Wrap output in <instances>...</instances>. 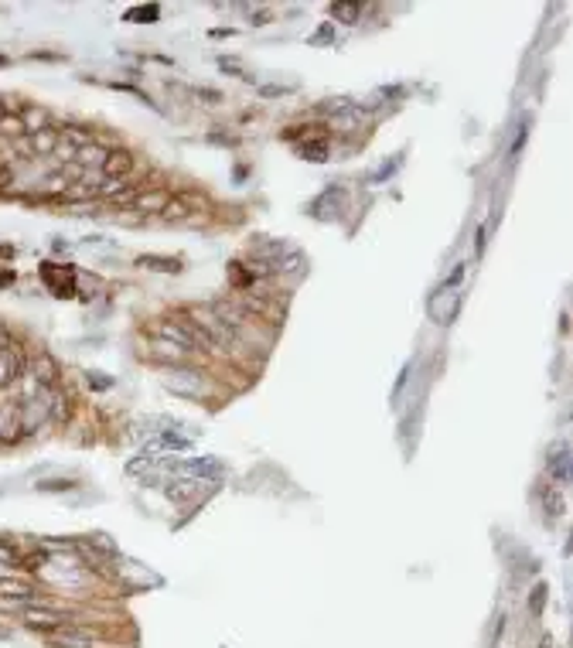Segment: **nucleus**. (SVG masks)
<instances>
[{
	"label": "nucleus",
	"instance_id": "7ed1b4c3",
	"mask_svg": "<svg viewBox=\"0 0 573 648\" xmlns=\"http://www.w3.org/2000/svg\"><path fill=\"white\" fill-rule=\"evenodd\" d=\"M164 389L174 396H181V399H205V372H198V369H188V365H171L168 372H164Z\"/></svg>",
	"mask_w": 573,
	"mask_h": 648
},
{
	"label": "nucleus",
	"instance_id": "8fccbe9b",
	"mask_svg": "<svg viewBox=\"0 0 573 648\" xmlns=\"http://www.w3.org/2000/svg\"><path fill=\"white\" fill-rule=\"evenodd\" d=\"M253 24H270V11L263 7V11H253Z\"/></svg>",
	"mask_w": 573,
	"mask_h": 648
},
{
	"label": "nucleus",
	"instance_id": "79ce46f5",
	"mask_svg": "<svg viewBox=\"0 0 573 648\" xmlns=\"http://www.w3.org/2000/svg\"><path fill=\"white\" fill-rule=\"evenodd\" d=\"M28 59H35V61H62L65 55H55V52H31Z\"/></svg>",
	"mask_w": 573,
	"mask_h": 648
},
{
	"label": "nucleus",
	"instance_id": "39448f33",
	"mask_svg": "<svg viewBox=\"0 0 573 648\" xmlns=\"http://www.w3.org/2000/svg\"><path fill=\"white\" fill-rule=\"evenodd\" d=\"M41 280H45V287L52 290L55 297H76V270L72 266H58V263H41Z\"/></svg>",
	"mask_w": 573,
	"mask_h": 648
},
{
	"label": "nucleus",
	"instance_id": "6e6552de",
	"mask_svg": "<svg viewBox=\"0 0 573 648\" xmlns=\"http://www.w3.org/2000/svg\"><path fill=\"white\" fill-rule=\"evenodd\" d=\"M28 372L35 375L41 386L55 389L58 379H62V365L55 362V355L52 352H35V355H28Z\"/></svg>",
	"mask_w": 573,
	"mask_h": 648
},
{
	"label": "nucleus",
	"instance_id": "a878e982",
	"mask_svg": "<svg viewBox=\"0 0 573 648\" xmlns=\"http://www.w3.org/2000/svg\"><path fill=\"white\" fill-rule=\"evenodd\" d=\"M35 488H38L41 495H65V491L76 488V481H72V478H45V481H38Z\"/></svg>",
	"mask_w": 573,
	"mask_h": 648
},
{
	"label": "nucleus",
	"instance_id": "4468645a",
	"mask_svg": "<svg viewBox=\"0 0 573 648\" xmlns=\"http://www.w3.org/2000/svg\"><path fill=\"white\" fill-rule=\"evenodd\" d=\"M58 126H48V130H38V134H28L24 143H28V154L31 158H52L58 147Z\"/></svg>",
	"mask_w": 573,
	"mask_h": 648
},
{
	"label": "nucleus",
	"instance_id": "f03ea898",
	"mask_svg": "<svg viewBox=\"0 0 573 648\" xmlns=\"http://www.w3.org/2000/svg\"><path fill=\"white\" fill-rule=\"evenodd\" d=\"M52 393L55 389H41L35 399H21L18 403V427H21V433L24 437H38L52 420H48V413H52Z\"/></svg>",
	"mask_w": 573,
	"mask_h": 648
},
{
	"label": "nucleus",
	"instance_id": "a211bd4d",
	"mask_svg": "<svg viewBox=\"0 0 573 648\" xmlns=\"http://www.w3.org/2000/svg\"><path fill=\"white\" fill-rule=\"evenodd\" d=\"M52 642L58 648H96L93 631H82V628H58L52 631Z\"/></svg>",
	"mask_w": 573,
	"mask_h": 648
},
{
	"label": "nucleus",
	"instance_id": "f3484780",
	"mask_svg": "<svg viewBox=\"0 0 573 648\" xmlns=\"http://www.w3.org/2000/svg\"><path fill=\"white\" fill-rule=\"evenodd\" d=\"M72 413H76V399L65 393L62 386H55V393H52V413H48V420H52L55 427H65V423L72 420Z\"/></svg>",
	"mask_w": 573,
	"mask_h": 648
},
{
	"label": "nucleus",
	"instance_id": "37998d69",
	"mask_svg": "<svg viewBox=\"0 0 573 648\" xmlns=\"http://www.w3.org/2000/svg\"><path fill=\"white\" fill-rule=\"evenodd\" d=\"M485 232H488L485 225H478V229H475V256L485 253Z\"/></svg>",
	"mask_w": 573,
	"mask_h": 648
},
{
	"label": "nucleus",
	"instance_id": "423d86ee",
	"mask_svg": "<svg viewBox=\"0 0 573 648\" xmlns=\"http://www.w3.org/2000/svg\"><path fill=\"white\" fill-rule=\"evenodd\" d=\"M168 471H178V474H195V478H205V481H219L222 478V464L215 461V457H195V461H161Z\"/></svg>",
	"mask_w": 573,
	"mask_h": 648
},
{
	"label": "nucleus",
	"instance_id": "473e14b6",
	"mask_svg": "<svg viewBox=\"0 0 573 648\" xmlns=\"http://www.w3.org/2000/svg\"><path fill=\"white\" fill-rule=\"evenodd\" d=\"M396 167H400V158H389L382 167H376V171L369 175V181H372V184H382V181H389V177L396 175Z\"/></svg>",
	"mask_w": 573,
	"mask_h": 648
},
{
	"label": "nucleus",
	"instance_id": "b1692460",
	"mask_svg": "<svg viewBox=\"0 0 573 648\" xmlns=\"http://www.w3.org/2000/svg\"><path fill=\"white\" fill-rule=\"evenodd\" d=\"M154 358H161V362H171V365H185V362H188V352H185V348H178V345H171V341H157Z\"/></svg>",
	"mask_w": 573,
	"mask_h": 648
},
{
	"label": "nucleus",
	"instance_id": "dca6fc26",
	"mask_svg": "<svg viewBox=\"0 0 573 648\" xmlns=\"http://www.w3.org/2000/svg\"><path fill=\"white\" fill-rule=\"evenodd\" d=\"M284 253H290V246H286L284 239H256L253 246H249V256L256 259V263H277Z\"/></svg>",
	"mask_w": 573,
	"mask_h": 648
},
{
	"label": "nucleus",
	"instance_id": "5701e85b",
	"mask_svg": "<svg viewBox=\"0 0 573 648\" xmlns=\"http://www.w3.org/2000/svg\"><path fill=\"white\" fill-rule=\"evenodd\" d=\"M137 266H144V270H161V273H181V259H174V256H140Z\"/></svg>",
	"mask_w": 573,
	"mask_h": 648
},
{
	"label": "nucleus",
	"instance_id": "a18cd8bd",
	"mask_svg": "<svg viewBox=\"0 0 573 648\" xmlns=\"http://www.w3.org/2000/svg\"><path fill=\"white\" fill-rule=\"evenodd\" d=\"M89 386H93V389H110L113 382H110V379H103L99 372H89Z\"/></svg>",
	"mask_w": 573,
	"mask_h": 648
},
{
	"label": "nucleus",
	"instance_id": "0eeeda50",
	"mask_svg": "<svg viewBox=\"0 0 573 648\" xmlns=\"http://www.w3.org/2000/svg\"><path fill=\"white\" fill-rule=\"evenodd\" d=\"M546 474L553 478L556 488H570V444H553L550 447V457H546Z\"/></svg>",
	"mask_w": 573,
	"mask_h": 648
},
{
	"label": "nucleus",
	"instance_id": "1a4fd4ad",
	"mask_svg": "<svg viewBox=\"0 0 573 648\" xmlns=\"http://www.w3.org/2000/svg\"><path fill=\"white\" fill-rule=\"evenodd\" d=\"M209 307H212V314L219 317V321H222L229 331L239 334V338H243V331H246V324L253 321V317H249L246 311L239 307V300H212Z\"/></svg>",
	"mask_w": 573,
	"mask_h": 648
},
{
	"label": "nucleus",
	"instance_id": "f8f14e48",
	"mask_svg": "<svg viewBox=\"0 0 573 648\" xmlns=\"http://www.w3.org/2000/svg\"><path fill=\"white\" fill-rule=\"evenodd\" d=\"M342 201H345V192L338 184H331L328 192H321V195L311 201V216L314 218H335L342 212Z\"/></svg>",
	"mask_w": 573,
	"mask_h": 648
},
{
	"label": "nucleus",
	"instance_id": "6ab92c4d",
	"mask_svg": "<svg viewBox=\"0 0 573 648\" xmlns=\"http://www.w3.org/2000/svg\"><path fill=\"white\" fill-rule=\"evenodd\" d=\"M106 154H110V147L99 143V140H93V143H86V147H79L76 151V164L79 167H86V171H103Z\"/></svg>",
	"mask_w": 573,
	"mask_h": 648
},
{
	"label": "nucleus",
	"instance_id": "58836bf2",
	"mask_svg": "<svg viewBox=\"0 0 573 648\" xmlns=\"http://www.w3.org/2000/svg\"><path fill=\"white\" fill-rule=\"evenodd\" d=\"M331 41H335V28H331V24L318 28V31L311 35V45H331Z\"/></svg>",
	"mask_w": 573,
	"mask_h": 648
},
{
	"label": "nucleus",
	"instance_id": "bb28decb",
	"mask_svg": "<svg viewBox=\"0 0 573 648\" xmlns=\"http://www.w3.org/2000/svg\"><path fill=\"white\" fill-rule=\"evenodd\" d=\"M331 18L342 20V24H355L362 18V7L359 4H331Z\"/></svg>",
	"mask_w": 573,
	"mask_h": 648
},
{
	"label": "nucleus",
	"instance_id": "3c124183",
	"mask_svg": "<svg viewBox=\"0 0 573 648\" xmlns=\"http://www.w3.org/2000/svg\"><path fill=\"white\" fill-rule=\"evenodd\" d=\"M212 143H229V147H232V143H239V140H236V137H226V134H212Z\"/></svg>",
	"mask_w": 573,
	"mask_h": 648
},
{
	"label": "nucleus",
	"instance_id": "ea45409f",
	"mask_svg": "<svg viewBox=\"0 0 573 648\" xmlns=\"http://www.w3.org/2000/svg\"><path fill=\"white\" fill-rule=\"evenodd\" d=\"M543 604H546V587L539 584V587L533 590V597H529V611H533V614H539V611H543Z\"/></svg>",
	"mask_w": 573,
	"mask_h": 648
},
{
	"label": "nucleus",
	"instance_id": "2eb2a0df",
	"mask_svg": "<svg viewBox=\"0 0 573 648\" xmlns=\"http://www.w3.org/2000/svg\"><path fill=\"white\" fill-rule=\"evenodd\" d=\"M130 171H134V154L127 147H110L103 160V177H130Z\"/></svg>",
	"mask_w": 573,
	"mask_h": 648
},
{
	"label": "nucleus",
	"instance_id": "09e8293b",
	"mask_svg": "<svg viewBox=\"0 0 573 648\" xmlns=\"http://www.w3.org/2000/svg\"><path fill=\"white\" fill-rule=\"evenodd\" d=\"M307 126H286L284 130V140H301V134H304Z\"/></svg>",
	"mask_w": 573,
	"mask_h": 648
},
{
	"label": "nucleus",
	"instance_id": "de8ad7c7",
	"mask_svg": "<svg viewBox=\"0 0 573 648\" xmlns=\"http://www.w3.org/2000/svg\"><path fill=\"white\" fill-rule=\"evenodd\" d=\"M379 96H386V99H400V96H403V86H386V89H379Z\"/></svg>",
	"mask_w": 573,
	"mask_h": 648
},
{
	"label": "nucleus",
	"instance_id": "c03bdc74",
	"mask_svg": "<svg viewBox=\"0 0 573 648\" xmlns=\"http://www.w3.org/2000/svg\"><path fill=\"white\" fill-rule=\"evenodd\" d=\"M219 69H222V72H232V76H243L239 61H232V59H219Z\"/></svg>",
	"mask_w": 573,
	"mask_h": 648
},
{
	"label": "nucleus",
	"instance_id": "a19ab883",
	"mask_svg": "<svg viewBox=\"0 0 573 648\" xmlns=\"http://www.w3.org/2000/svg\"><path fill=\"white\" fill-rule=\"evenodd\" d=\"M260 96L263 99H277V96H286L284 86H260Z\"/></svg>",
	"mask_w": 573,
	"mask_h": 648
},
{
	"label": "nucleus",
	"instance_id": "c85d7f7f",
	"mask_svg": "<svg viewBox=\"0 0 573 648\" xmlns=\"http://www.w3.org/2000/svg\"><path fill=\"white\" fill-rule=\"evenodd\" d=\"M161 18V7L157 4H147V7H134V11H127L123 20H134V24H147V20H157Z\"/></svg>",
	"mask_w": 573,
	"mask_h": 648
},
{
	"label": "nucleus",
	"instance_id": "4be33fe9",
	"mask_svg": "<svg viewBox=\"0 0 573 648\" xmlns=\"http://www.w3.org/2000/svg\"><path fill=\"white\" fill-rule=\"evenodd\" d=\"M536 495H539L543 509L550 512V515H563V512H567V502H563V495H560L556 485H546V481H543V485L536 488Z\"/></svg>",
	"mask_w": 573,
	"mask_h": 648
},
{
	"label": "nucleus",
	"instance_id": "393cba45",
	"mask_svg": "<svg viewBox=\"0 0 573 648\" xmlns=\"http://www.w3.org/2000/svg\"><path fill=\"white\" fill-rule=\"evenodd\" d=\"M21 137H28L21 117L18 113H7V117L0 119V140H11V143H14V140H21Z\"/></svg>",
	"mask_w": 573,
	"mask_h": 648
},
{
	"label": "nucleus",
	"instance_id": "e433bc0d",
	"mask_svg": "<svg viewBox=\"0 0 573 648\" xmlns=\"http://www.w3.org/2000/svg\"><path fill=\"white\" fill-rule=\"evenodd\" d=\"M52 158H58L62 164H72V160H76V147H72L69 140H58V147H55V154H52Z\"/></svg>",
	"mask_w": 573,
	"mask_h": 648
},
{
	"label": "nucleus",
	"instance_id": "49530a36",
	"mask_svg": "<svg viewBox=\"0 0 573 648\" xmlns=\"http://www.w3.org/2000/svg\"><path fill=\"white\" fill-rule=\"evenodd\" d=\"M195 96H198V99H209V102H222V93H219V89H198Z\"/></svg>",
	"mask_w": 573,
	"mask_h": 648
},
{
	"label": "nucleus",
	"instance_id": "4c0bfd02",
	"mask_svg": "<svg viewBox=\"0 0 573 648\" xmlns=\"http://www.w3.org/2000/svg\"><path fill=\"white\" fill-rule=\"evenodd\" d=\"M410 372H413V362H406L403 365V372H400V379H396V386H393V403L403 396V389H406V382H410Z\"/></svg>",
	"mask_w": 573,
	"mask_h": 648
},
{
	"label": "nucleus",
	"instance_id": "2f4dec72",
	"mask_svg": "<svg viewBox=\"0 0 573 648\" xmlns=\"http://www.w3.org/2000/svg\"><path fill=\"white\" fill-rule=\"evenodd\" d=\"M198 488H202V481L185 478V481H171V485H168V495H171V498H188V495H195Z\"/></svg>",
	"mask_w": 573,
	"mask_h": 648
},
{
	"label": "nucleus",
	"instance_id": "f704fd0d",
	"mask_svg": "<svg viewBox=\"0 0 573 648\" xmlns=\"http://www.w3.org/2000/svg\"><path fill=\"white\" fill-rule=\"evenodd\" d=\"M464 273H468V266H464V263H458V266H454V273L447 276V280H444V283H440V290H447V294H454V290H458L461 287V280H464Z\"/></svg>",
	"mask_w": 573,
	"mask_h": 648
},
{
	"label": "nucleus",
	"instance_id": "c756f323",
	"mask_svg": "<svg viewBox=\"0 0 573 648\" xmlns=\"http://www.w3.org/2000/svg\"><path fill=\"white\" fill-rule=\"evenodd\" d=\"M348 106H352V99L331 96V99H325V102H318V113H321V117H331V119H335L338 113H345Z\"/></svg>",
	"mask_w": 573,
	"mask_h": 648
},
{
	"label": "nucleus",
	"instance_id": "20e7f679",
	"mask_svg": "<svg viewBox=\"0 0 573 648\" xmlns=\"http://www.w3.org/2000/svg\"><path fill=\"white\" fill-rule=\"evenodd\" d=\"M21 614V621L28 625V628H35V631H58V628H65L69 621H72V614H65V611H58V608H41V604H35V608H21L18 611Z\"/></svg>",
	"mask_w": 573,
	"mask_h": 648
},
{
	"label": "nucleus",
	"instance_id": "ddd939ff",
	"mask_svg": "<svg viewBox=\"0 0 573 648\" xmlns=\"http://www.w3.org/2000/svg\"><path fill=\"white\" fill-rule=\"evenodd\" d=\"M21 123H24V134H38V130H48V126H55V119L52 113L41 106V102H24L21 106Z\"/></svg>",
	"mask_w": 573,
	"mask_h": 648
},
{
	"label": "nucleus",
	"instance_id": "7c9ffc66",
	"mask_svg": "<svg viewBox=\"0 0 573 648\" xmlns=\"http://www.w3.org/2000/svg\"><path fill=\"white\" fill-rule=\"evenodd\" d=\"M529 126H533V119L529 117H522L519 119V126H516V137H512V147H509V154H512V160L522 154V147H526V137H529Z\"/></svg>",
	"mask_w": 573,
	"mask_h": 648
},
{
	"label": "nucleus",
	"instance_id": "cd10ccee",
	"mask_svg": "<svg viewBox=\"0 0 573 648\" xmlns=\"http://www.w3.org/2000/svg\"><path fill=\"white\" fill-rule=\"evenodd\" d=\"M297 154H301L304 160L325 164V160H328V143H325V140H318V143H301V147H297Z\"/></svg>",
	"mask_w": 573,
	"mask_h": 648
},
{
	"label": "nucleus",
	"instance_id": "9d476101",
	"mask_svg": "<svg viewBox=\"0 0 573 648\" xmlns=\"http://www.w3.org/2000/svg\"><path fill=\"white\" fill-rule=\"evenodd\" d=\"M24 372H28V352L24 348H14V352L0 355V389L18 386V379Z\"/></svg>",
	"mask_w": 573,
	"mask_h": 648
},
{
	"label": "nucleus",
	"instance_id": "72a5a7b5",
	"mask_svg": "<svg viewBox=\"0 0 573 648\" xmlns=\"http://www.w3.org/2000/svg\"><path fill=\"white\" fill-rule=\"evenodd\" d=\"M14 348H21L18 334H14V328H11V324H4V321H0V355H4V352H14Z\"/></svg>",
	"mask_w": 573,
	"mask_h": 648
},
{
	"label": "nucleus",
	"instance_id": "412c9836",
	"mask_svg": "<svg viewBox=\"0 0 573 648\" xmlns=\"http://www.w3.org/2000/svg\"><path fill=\"white\" fill-rule=\"evenodd\" d=\"M188 447H191V437H181L178 430H161L147 451L157 454V451H188Z\"/></svg>",
	"mask_w": 573,
	"mask_h": 648
},
{
	"label": "nucleus",
	"instance_id": "f257e3e1",
	"mask_svg": "<svg viewBox=\"0 0 573 648\" xmlns=\"http://www.w3.org/2000/svg\"><path fill=\"white\" fill-rule=\"evenodd\" d=\"M157 338L161 341H171V345H178V348H185V352H215L212 348V341L205 338V331L191 321L188 314H181V317H161L157 321Z\"/></svg>",
	"mask_w": 573,
	"mask_h": 648
},
{
	"label": "nucleus",
	"instance_id": "9b49d317",
	"mask_svg": "<svg viewBox=\"0 0 573 648\" xmlns=\"http://www.w3.org/2000/svg\"><path fill=\"white\" fill-rule=\"evenodd\" d=\"M461 300L464 297L461 294H447V290H437V294L430 297V304H427V311H430V317L437 321V324H451L454 317H458V307H461Z\"/></svg>",
	"mask_w": 573,
	"mask_h": 648
},
{
	"label": "nucleus",
	"instance_id": "aec40b11",
	"mask_svg": "<svg viewBox=\"0 0 573 648\" xmlns=\"http://www.w3.org/2000/svg\"><path fill=\"white\" fill-rule=\"evenodd\" d=\"M168 201H171V198L164 195V192H140V195L130 201V208L140 212V216H161V212L168 208Z\"/></svg>",
	"mask_w": 573,
	"mask_h": 648
},
{
	"label": "nucleus",
	"instance_id": "c9c22d12",
	"mask_svg": "<svg viewBox=\"0 0 573 648\" xmlns=\"http://www.w3.org/2000/svg\"><path fill=\"white\" fill-rule=\"evenodd\" d=\"M188 216V205H185V201H168V208H164V212H161V218H164V222H174V218H185Z\"/></svg>",
	"mask_w": 573,
	"mask_h": 648
}]
</instances>
